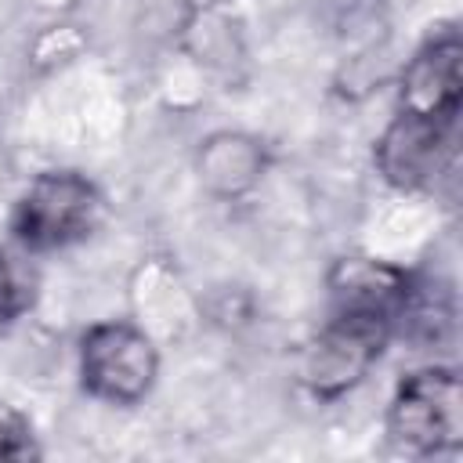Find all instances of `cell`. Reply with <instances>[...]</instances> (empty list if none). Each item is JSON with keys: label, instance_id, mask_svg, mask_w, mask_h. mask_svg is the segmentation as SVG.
<instances>
[{"label": "cell", "instance_id": "1", "mask_svg": "<svg viewBox=\"0 0 463 463\" xmlns=\"http://www.w3.org/2000/svg\"><path fill=\"white\" fill-rule=\"evenodd\" d=\"M105 221L101 188L69 166H51L29 177L11 206V242L33 257L69 250L98 232Z\"/></svg>", "mask_w": 463, "mask_h": 463}, {"label": "cell", "instance_id": "2", "mask_svg": "<svg viewBox=\"0 0 463 463\" xmlns=\"http://www.w3.org/2000/svg\"><path fill=\"white\" fill-rule=\"evenodd\" d=\"M387 441L405 456H452L463 445V380L456 365L409 369L383 412Z\"/></svg>", "mask_w": 463, "mask_h": 463}, {"label": "cell", "instance_id": "3", "mask_svg": "<svg viewBox=\"0 0 463 463\" xmlns=\"http://www.w3.org/2000/svg\"><path fill=\"white\" fill-rule=\"evenodd\" d=\"M76 376L94 402L130 409L145 402L159 380L156 336L134 318L90 322L76 340Z\"/></svg>", "mask_w": 463, "mask_h": 463}, {"label": "cell", "instance_id": "4", "mask_svg": "<svg viewBox=\"0 0 463 463\" xmlns=\"http://www.w3.org/2000/svg\"><path fill=\"white\" fill-rule=\"evenodd\" d=\"M459 163V116L430 119L398 112L373 145V166L394 192H438L456 177Z\"/></svg>", "mask_w": 463, "mask_h": 463}, {"label": "cell", "instance_id": "5", "mask_svg": "<svg viewBox=\"0 0 463 463\" xmlns=\"http://www.w3.org/2000/svg\"><path fill=\"white\" fill-rule=\"evenodd\" d=\"M391 340L394 329L383 322L329 315L326 326L307 340L297 380L315 402H336L369 376V369L383 358Z\"/></svg>", "mask_w": 463, "mask_h": 463}, {"label": "cell", "instance_id": "6", "mask_svg": "<svg viewBox=\"0 0 463 463\" xmlns=\"http://www.w3.org/2000/svg\"><path fill=\"white\" fill-rule=\"evenodd\" d=\"M398 112L456 119L463 109V36L456 25H438L423 43L402 61L398 80Z\"/></svg>", "mask_w": 463, "mask_h": 463}, {"label": "cell", "instance_id": "7", "mask_svg": "<svg viewBox=\"0 0 463 463\" xmlns=\"http://www.w3.org/2000/svg\"><path fill=\"white\" fill-rule=\"evenodd\" d=\"M412 286H416V271L394 260L373 253H344L326 271L329 315L373 318L394 329L409 304Z\"/></svg>", "mask_w": 463, "mask_h": 463}, {"label": "cell", "instance_id": "8", "mask_svg": "<svg viewBox=\"0 0 463 463\" xmlns=\"http://www.w3.org/2000/svg\"><path fill=\"white\" fill-rule=\"evenodd\" d=\"M268 174V148L246 130H213L195 148V177L206 195L235 203L250 195Z\"/></svg>", "mask_w": 463, "mask_h": 463}, {"label": "cell", "instance_id": "9", "mask_svg": "<svg viewBox=\"0 0 463 463\" xmlns=\"http://www.w3.org/2000/svg\"><path fill=\"white\" fill-rule=\"evenodd\" d=\"M181 43L188 51V58L213 72V76H232L235 65L246 58V40L239 22L232 18V11H224L221 4H203L184 18L181 29Z\"/></svg>", "mask_w": 463, "mask_h": 463}, {"label": "cell", "instance_id": "10", "mask_svg": "<svg viewBox=\"0 0 463 463\" xmlns=\"http://www.w3.org/2000/svg\"><path fill=\"white\" fill-rule=\"evenodd\" d=\"M40 268L29 250L0 246V329L22 322L40 304Z\"/></svg>", "mask_w": 463, "mask_h": 463}, {"label": "cell", "instance_id": "11", "mask_svg": "<svg viewBox=\"0 0 463 463\" xmlns=\"http://www.w3.org/2000/svg\"><path fill=\"white\" fill-rule=\"evenodd\" d=\"M83 51H87V33H83L80 25H72V22H54V25H47V29L33 40L29 61L47 72V69L69 65V61L80 58Z\"/></svg>", "mask_w": 463, "mask_h": 463}, {"label": "cell", "instance_id": "12", "mask_svg": "<svg viewBox=\"0 0 463 463\" xmlns=\"http://www.w3.org/2000/svg\"><path fill=\"white\" fill-rule=\"evenodd\" d=\"M40 445H36V430L33 420L7 398H0V459H36Z\"/></svg>", "mask_w": 463, "mask_h": 463}, {"label": "cell", "instance_id": "13", "mask_svg": "<svg viewBox=\"0 0 463 463\" xmlns=\"http://www.w3.org/2000/svg\"><path fill=\"white\" fill-rule=\"evenodd\" d=\"M40 7H47V11H69L76 0H36Z\"/></svg>", "mask_w": 463, "mask_h": 463}]
</instances>
